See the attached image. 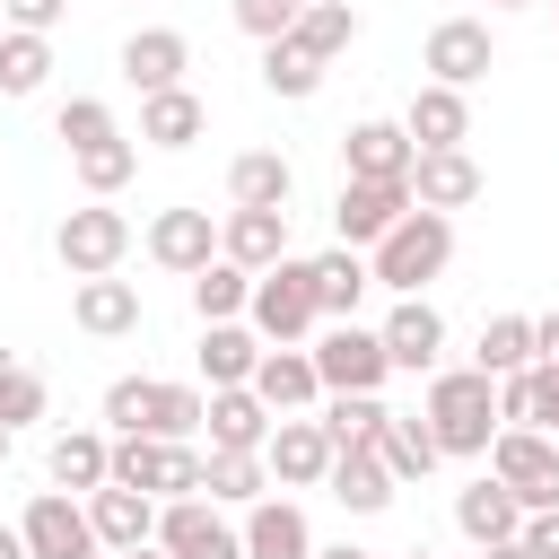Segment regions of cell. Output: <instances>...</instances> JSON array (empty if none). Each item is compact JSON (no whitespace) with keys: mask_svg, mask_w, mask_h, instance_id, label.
Returning a JSON list of instances; mask_svg holds the SVG:
<instances>
[{"mask_svg":"<svg viewBox=\"0 0 559 559\" xmlns=\"http://www.w3.org/2000/svg\"><path fill=\"white\" fill-rule=\"evenodd\" d=\"M419 419H428V437H437L445 463H480L489 437H498V384L480 367H437L428 393H419Z\"/></svg>","mask_w":559,"mask_h":559,"instance_id":"1","label":"cell"},{"mask_svg":"<svg viewBox=\"0 0 559 559\" xmlns=\"http://www.w3.org/2000/svg\"><path fill=\"white\" fill-rule=\"evenodd\" d=\"M445 262H454V218H437V210H402L367 245V280L393 297H428V280H445Z\"/></svg>","mask_w":559,"mask_h":559,"instance_id":"2","label":"cell"},{"mask_svg":"<svg viewBox=\"0 0 559 559\" xmlns=\"http://www.w3.org/2000/svg\"><path fill=\"white\" fill-rule=\"evenodd\" d=\"M201 384H175V376H114L105 384V428L114 437H201Z\"/></svg>","mask_w":559,"mask_h":559,"instance_id":"3","label":"cell"},{"mask_svg":"<svg viewBox=\"0 0 559 559\" xmlns=\"http://www.w3.org/2000/svg\"><path fill=\"white\" fill-rule=\"evenodd\" d=\"M114 489H140L157 507L201 498V445H183V437H114Z\"/></svg>","mask_w":559,"mask_h":559,"instance_id":"4","label":"cell"},{"mask_svg":"<svg viewBox=\"0 0 559 559\" xmlns=\"http://www.w3.org/2000/svg\"><path fill=\"white\" fill-rule=\"evenodd\" d=\"M480 463H489V480H498L524 515H550V507H559V437H542V428H498Z\"/></svg>","mask_w":559,"mask_h":559,"instance_id":"5","label":"cell"},{"mask_svg":"<svg viewBox=\"0 0 559 559\" xmlns=\"http://www.w3.org/2000/svg\"><path fill=\"white\" fill-rule=\"evenodd\" d=\"M245 323H253L271 349H306V332L323 323V314H314V262H297V253H288V262H271V271L253 280Z\"/></svg>","mask_w":559,"mask_h":559,"instance_id":"6","label":"cell"},{"mask_svg":"<svg viewBox=\"0 0 559 559\" xmlns=\"http://www.w3.org/2000/svg\"><path fill=\"white\" fill-rule=\"evenodd\" d=\"M52 253H61L70 280H105V271H122V253H131V218H122L114 201H79V210H61V227H52Z\"/></svg>","mask_w":559,"mask_h":559,"instance_id":"7","label":"cell"},{"mask_svg":"<svg viewBox=\"0 0 559 559\" xmlns=\"http://www.w3.org/2000/svg\"><path fill=\"white\" fill-rule=\"evenodd\" d=\"M419 70H428V87H480L489 70H498V35H489V17H437L428 26V44H419Z\"/></svg>","mask_w":559,"mask_h":559,"instance_id":"8","label":"cell"},{"mask_svg":"<svg viewBox=\"0 0 559 559\" xmlns=\"http://www.w3.org/2000/svg\"><path fill=\"white\" fill-rule=\"evenodd\" d=\"M314 358V376H323V393H384V341L367 332V323H323V341L306 349Z\"/></svg>","mask_w":559,"mask_h":559,"instance_id":"9","label":"cell"},{"mask_svg":"<svg viewBox=\"0 0 559 559\" xmlns=\"http://www.w3.org/2000/svg\"><path fill=\"white\" fill-rule=\"evenodd\" d=\"M17 542H26V559H96V524L70 489H35L17 515Z\"/></svg>","mask_w":559,"mask_h":559,"instance_id":"10","label":"cell"},{"mask_svg":"<svg viewBox=\"0 0 559 559\" xmlns=\"http://www.w3.org/2000/svg\"><path fill=\"white\" fill-rule=\"evenodd\" d=\"M376 341H384V367H393V376H437V358H445V314H437L428 297H393V314L376 323Z\"/></svg>","mask_w":559,"mask_h":559,"instance_id":"11","label":"cell"},{"mask_svg":"<svg viewBox=\"0 0 559 559\" xmlns=\"http://www.w3.org/2000/svg\"><path fill=\"white\" fill-rule=\"evenodd\" d=\"M262 472H271V489H323V472H332V437H323V419H271V437H262Z\"/></svg>","mask_w":559,"mask_h":559,"instance_id":"12","label":"cell"},{"mask_svg":"<svg viewBox=\"0 0 559 559\" xmlns=\"http://www.w3.org/2000/svg\"><path fill=\"white\" fill-rule=\"evenodd\" d=\"M157 550L166 559H245V533L210 498H175V507H157Z\"/></svg>","mask_w":559,"mask_h":559,"instance_id":"13","label":"cell"},{"mask_svg":"<svg viewBox=\"0 0 559 559\" xmlns=\"http://www.w3.org/2000/svg\"><path fill=\"white\" fill-rule=\"evenodd\" d=\"M480 157L472 148H419L411 157V210H437V218H454V210H472L480 201Z\"/></svg>","mask_w":559,"mask_h":559,"instance_id":"14","label":"cell"},{"mask_svg":"<svg viewBox=\"0 0 559 559\" xmlns=\"http://www.w3.org/2000/svg\"><path fill=\"white\" fill-rule=\"evenodd\" d=\"M140 245H148V262H157V271L192 280L201 262H218V218H210V210H192V201H175V210H157V218H148V236H140Z\"/></svg>","mask_w":559,"mask_h":559,"instance_id":"15","label":"cell"},{"mask_svg":"<svg viewBox=\"0 0 559 559\" xmlns=\"http://www.w3.org/2000/svg\"><path fill=\"white\" fill-rule=\"evenodd\" d=\"M411 131L402 122H349L341 131V183H411Z\"/></svg>","mask_w":559,"mask_h":559,"instance_id":"16","label":"cell"},{"mask_svg":"<svg viewBox=\"0 0 559 559\" xmlns=\"http://www.w3.org/2000/svg\"><path fill=\"white\" fill-rule=\"evenodd\" d=\"M140 280H122V271H105V280H70V323L87 332V341H131L140 332Z\"/></svg>","mask_w":559,"mask_h":559,"instance_id":"17","label":"cell"},{"mask_svg":"<svg viewBox=\"0 0 559 559\" xmlns=\"http://www.w3.org/2000/svg\"><path fill=\"white\" fill-rule=\"evenodd\" d=\"M79 507H87V524H96V550H114V559L157 542V498H140V489H114V480H105V489H87Z\"/></svg>","mask_w":559,"mask_h":559,"instance_id":"18","label":"cell"},{"mask_svg":"<svg viewBox=\"0 0 559 559\" xmlns=\"http://www.w3.org/2000/svg\"><path fill=\"white\" fill-rule=\"evenodd\" d=\"M183 70H192V35H183V26H140V35H122V79H131L140 96L183 87Z\"/></svg>","mask_w":559,"mask_h":559,"instance_id":"19","label":"cell"},{"mask_svg":"<svg viewBox=\"0 0 559 559\" xmlns=\"http://www.w3.org/2000/svg\"><path fill=\"white\" fill-rule=\"evenodd\" d=\"M402 210H411V183H341V201H332V236H341L349 253H367Z\"/></svg>","mask_w":559,"mask_h":559,"instance_id":"20","label":"cell"},{"mask_svg":"<svg viewBox=\"0 0 559 559\" xmlns=\"http://www.w3.org/2000/svg\"><path fill=\"white\" fill-rule=\"evenodd\" d=\"M218 262H236V271H271V262H288V210H227L218 218Z\"/></svg>","mask_w":559,"mask_h":559,"instance_id":"21","label":"cell"},{"mask_svg":"<svg viewBox=\"0 0 559 559\" xmlns=\"http://www.w3.org/2000/svg\"><path fill=\"white\" fill-rule=\"evenodd\" d=\"M236 533H245V559H314V524L297 498H253Z\"/></svg>","mask_w":559,"mask_h":559,"instance_id":"22","label":"cell"},{"mask_svg":"<svg viewBox=\"0 0 559 559\" xmlns=\"http://www.w3.org/2000/svg\"><path fill=\"white\" fill-rule=\"evenodd\" d=\"M253 402H262L271 419H297V411H314V402H323V376H314V358H306V349H262V367H253Z\"/></svg>","mask_w":559,"mask_h":559,"instance_id":"23","label":"cell"},{"mask_svg":"<svg viewBox=\"0 0 559 559\" xmlns=\"http://www.w3.org/2000/svg\"><path fill=\"white\" fill-rule=\"evenodd\" d=\"M201 437H210V454H262L271 411L253 402V384H227V393H210V402H201Z\"/></svg>","mask_w":559,"mask_h":559,"instance_id":"24","label":"cell"},{"mask_svg":"<svg viewBox=\"0 0 559 559\" xmlns=\"http://www.w3.org/2000/svg\"><path fill=\"white\" fill-rule=\"evenodd\" d=\"M402 131H411V148H463L472 140V96L463 87H411Z\"/></svg>","mask_w":559,"mask_h":559,"instance_id":"25","label":"cell"},{"mask_svg":"<svg viewBox=\"0 0 559 559\" xmlns=\"http://www.w3.org/2000/svg\"><path fill=\"white\" fill-rule=\"evenodd\" d=\"M44 472H52V489L87 498V489H105V480H114V437H105V428H61V437H52V454H44Z\"/></svg>","mask_w":559,"mask_h":559,"instance_id":"26","label":"cell"},{"mask_svg":"<svg viewBox=\"0 0 559 559\" xmlns=\"http://www.w3.org/2000/svg\"><path fill=\"white\" fill-rule=\"evenodd\" d=\"M454 533H463L472 550H489V542H515V533H524V507H515V498H507V489L480 472V480H463V489H454Z\"/></svg>","mask_w":559,"mask_h":559,"instance_id":"27","label":"cell"},{"mask_svg":"<svg viewBox=\"0 0 559 559\" xmlns=\"http://www.w3.org/2000/svg\"><path fill=\"white\" fill-rule=\"evenodd\" d=\"M201 384L210 393H227V384H253V367H262V332L253 323H201Z\"/></svg>","mask_w":559,"mask_h":559,"instance_id":"28","label":"cell"},{"mask_svg":"<svg viewBox=\"0 0 559 559\" xmlns=\"http://www.w3.org/2000/svg\"><path fill=\"white\" fill-rule=\"evenodd\" d=\"M323 489H332V498H341L349 515H384L402 480L384 472V454H376V445H349V454H332V472H323Z\"/></svg>","mask_w":559,"mask_h":559,"instance_id":"29","label":"cell"},{"mask_svg":"<svg viewBox=\"0 0 559 559\" xmlns=\"http://www.w3.org/2000/svg\"><path fill=\"white\" fill-rule=\"evenodd\" d=\"M288 192H297V166L280 148H245L227 166V210H288Z\"/></svg>","mask_w":559,"mask_h":559,"instance_id":"30","label":"cell"},{"mask_svg":"<svg viewBox=\"0 0 559 559\" xmlns=\"http://www.w3.org/2000/svg\"><path fill=\"white\" fill-rule=\"evenodd\" d=\"M210 131V105L192 96V87H157V96H140V140L148 148H192Z\"/></svg>","mask_w":559,"mask_h":559,"instance_id":"31","label":"cell"},{"mask_svg":"<svg viewBox=\"0 0 559 559\" xmlns=\"http://www.w3.org/2000/svg\"><path fill=\"white\" fill-rule=\"evenodd\" d=\"M376 280H367V253H349V245H332V253H314V314L323 323H358V297H367Z\"/></svg>","mask_w":559,"mask_h":559,"instance_id":"32","label":"cell"},{"mask_svg":"<svg viewBox=\"0 0 559 559\" xmlns=\"http://www.w3.org/2000/svg\"><path fill=\"white\" fill-rule=\"evenodd\" d=\"M376 454H384V472H393V480H428V472L445 463L419 411H384V428H376Z\"/></svg>","mask_w":559,"mask_h":559,"instance_id":"33","label":"cell"},{"mask_svg":"<svg viewBox=\"0 0 559 559\" xmlns=\"http://www.w3.org/2000/svg\"><path fill=\"white\" fill-rule=\"evenodd\" d=\"M288 44H297L306 61H323V70H332V61H341V52L358 44V9H349V0H314V9H297Z\"/></svg>","mask_w":559,"mask_h":559,"instance_id":"34","label":"cell"},{"mask_svg":"<svg viewBox=\"0 0 559 559\" xmlns=\"http://www.w3.org/2000/svg\"><path fill=\"white\" fill-rule=\"evenodd\" d=\"M183 288H192L201 323H245V306H253V271H236V262H201Z\"/></svg>","mask_w":559,"mask_h":559,"instance_id":"35","label":"cell"},{"mask_svg":"<svg viewBox=\"0 0 559 559\" xmlns=\"http://www.w3.org/2000/svg\"><path fill=\"white\" fill-rule=\"evenodd\" d=\"M472 367L498 384V376H524L533 367V314H489L480 341H472Z\"/></svg>","mask_w":559,"mask_h":559,"instance_id":"36","label":"cell"},{"mask_svg":"<svg viewBox=\"0 0 559 559\" xmlns=\"http://www.w3.org/2000/svg\"><path fill=\"white\" fill-rule=\"evenodd\" d=\"M201 498H210V507H253V498H271L262 454H201Z\"/></svg>","mask_w":559,"mask_h":559,"instance_id":"37","label":"cell"},{"mask_svg":"<svg viewBox=\"0 0 559 559\" xmlns=\"http://www.w3.org/2000/svg\"><path fill=\"white\" fill-rule=\"evenodd\" d=\"M70 175H79V192H87V201H114V192L140 175V140H96V148H79V157H70Z\"/></svg>","mask_w":559,"mask_h":559,"instance_id":"38","label":"cell"},{"mask_svg":"<svg viewBox=\"0 0 559 559\" xmlns=\"http://www.w3.org/2000/svg\"><path fill=\"white\" fill-rule=\"evenodd\" d=\"M323 437H332V454H349V445H376V428H384V393H323Z\"/></svg>","mask_w":559,"mask_h":559,"instance_id":"39","label":"cell"},{"mask_svg":"<svg viewBox=\"0 0 559 559\" xmlns=\"http://www.w3.org/2000/svg\"><path fill=\"white\" fill-rule=\"evenodd\" d=\"M44 402H52V384H44L17 349H0V428H9V437H17V428H35V419H44Z\"/></svg>","mask_w":559,"mask_h":559,"instance_id":"40","label":"cell"},{"mask_svg":"<svg viewBox=\"0 0 559 559\" xmlns=\"http://www.w3.org/2000/svg\"><path fill=\"white\" fill-rule=\"evenodd\" d=\"M52 79V35H0V96H35Z\"/></svg>","mask_w":559,"mask_h":559,"instance_id":"41","label":"cell"},{"mask_svg":"<svg viewBox=\"0 0 559 559\" xmlns=\"http://www.w3.org/2000/svg\"><path fill=\"white\" fill-rule=\"evenodd\" d=\"M262 87H271V96H288V105H306V96L323 87V61H306V52L280 35V44H262Z\"/></svg>","mask_w":559,"mask_h":559,"instance_id":"42","label":"cell"},{"mask_svg":"<svg viewBox=\"0 0 559 559\" xmlns=\"http://www.w3.org/2000/svg\"><path fill=\"white\" fill-rule=\"evenodd\" d=\"M52 131H61V148L79 157V148H96V140H122V122H114V105L105 96H70L61 114H52Z\"/></svg>","mask_w":559,"mask_h":559,"instance_id":"43","label":"cell"},{"mask_svg":"<svg viewBox=\"0 0 559 559\" xmlns=\"http://www.w3.org/2000/svg\"><path fill=\"white\" fill-rule=\"evenodd\" d=\"M236 26H245L253 44H280V35L297 26V9H288V0H236Z\"/></svg>","mask_w":559,"mask_h":559,"instance_id":"44","label":"cell"},{"mask_svg":"<svg viewBox=\"0 0 559 559\" xmlns=\"http://www.w3.org/2000/svg\"><path fill=\"white\" fill-rule=\"evenodd\" d=\"M61 9H70V0H0V17H9L17 35H52V26H61Z\"/></svg>","mask_w":559,"mask_h":559,"instance_id":"45","label":"cell"},{"mask_svg":"<svg viewBox=\"0 0 559 559\" xmlns=\"http://www.w3.org/2000/svg\"><path fill=\"white\" fill-rule=\"evenodd\" d=\"M515 542H524V559H559V507H550V515H524Z\"/></svg>","mask_w":559,"mask_h":559,"instance_id":"46","label":"cell"},{"mask_svg":"<svg viewBox=\"0 0 559 559\" xmlns=\"http://www.w3.org/2000/svg\"><path fill=\"white\" fill-rule=\"evenodd\" d=\"M533 367H559V306L533 314Z\"/></svg>","mask_w":559,"mask_h":559,"instance_id":"47","label":"cell"},{"mask_svg":"<svg viewBox=\"0 0 559 559\" xmlns=\"http://www.w3.org/2000/svg\"><path fill=\"white\" fill-rule=\"evenodd\" d=\"M314 559H376V550H358V542H314Z\"/></svg>","mask_w":559,"mask_h":559,"instance_id":"48","label":"cell"},{"mask_svg":"<svg viewBox=\"0 0 559 559\" xmlns=\"http://www.w3.org/2000/svg\"><path fill=\"white\" fill-rule=\"evenodd\" d=\"M0 559H26V542H17V524H0Z\"/></svg>","mask_w":559,"mask_h":559,"instance_id":"49","label":"cell"},{"mask_svg":"<svg viewBox=\"0 0 559 559\" xmlns=\"http://www.w3.org/2000/svg\"><path fill=\"white\" fill-rule=\"evenodd\" d=\"M480 559H524V542H489V550H480Z\"/></svg>","mask_w":559,"mask_h":559,"instance_id":"50","label":"cell"},{"mask_svg":"<svg viewBox=\"0 0 559 559\" xmlns=\"http://www.w3.org/2000/svg\"><path fill=\"white\" fill-rule=\"evenodd\" d=\"M489 9H542V0H489Z\"/></svg>","mask_w":559,"mask_h":559,"instance_id":"51","label":"cell"},{"mask_svg":"<svg viewBox=\"0 0 559 559\" xmlns=\"http://www.w3.org/2000/svg\"><path fill=\"white\" fill-rule=\"evenodd\" d=\"M122 559H166V550H157V542H148V550H122Z\"/></svg>","mask_w":559,"mask_h":559,"instance_id":"52","label":"cell"},{"mask_svg":"<svg viewBox=\"0 0 559 559\" xmlns=\"http://www.w3.org/2000/svg\"><path fill=\"white\" fill-rule=\"evenodd\" d=\"M9 445H17V437H9V428H0V463H9Z\"/></svg>","mask_w":559,"mask_h":559,"instance_id":"53","label":"cell"},{"mask_svg":"<svg viewBox=\"0 0 559 559\" xmlns=\"http://www.w3.org/2000/svg\"><path fill=\"white\" fill-rule=\"evenodd\" d=\"M402 559H437V550H402Z\"/></svg>","mask_w":559,"mask_h":559,"instance_id":"54","label":"cell"},{"mask_svg":"<svg viewBox=\"0 0 559 559\" xmlns=\"http://www.w3.org/2000/svg\"><path fill=\"white\" fill-rule=\"evenodd\" d=\"M288 9H314V0H288Z\"/></svg>","mask_w":559,"mask_h":559,"instance_id":"55","label":"cell"},{"mask_svg":"<svg viewBox=\"0 0 559 559\" xmlns=\"http://www.w3.org/2000/svg\"><path fill=\"white\" fill-rule=\"evenodd\" d=\"M550 9H559V0H550Z\"/></svg>","mask_w":559,"mask_h":559,"instance_id":"56","label":"cell"}]
</instances>
